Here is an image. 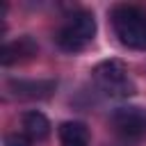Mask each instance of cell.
<instances>
[{
    "label": "cell",
    "mask_w": 146,
    "mask_h": 146,
    "mask_svg": "<svg viewBox=\"0 0 146 146\" xmlns=\"http://www.w3.org/2000/svg\"><path fill=\"white\" fill-rule=\"evenodd\" d=\"M112 27L116 39L132 50L146 48V11L135 5H116L112 9Z\"/></svg>",
    "instance_id": "6da1fadb"
},
{
    "label": "cell",
    "mask_w": 146,
    "mask_h": 146,
    "mask_svg": "<svg viewBox=\"0 0 146 146\" xmlns=\"http://www.w3.org/2000/svg\"><path fill=\"white\" fill-rule=\"evenodd\" d=\"M94 82L100 91L112 98H128L135 94V82L128 75V68L121 59H105L94 68Z\"/></svg>",
    "instance_id": "7a4b0ae2"
},
{
    "label": "cell",
    "mask_w": 146,
    "mask_h": 146,
    "mask_svg": "<svg viewBox=\"0 0 146 146\" xmlns=\"http://www.w3.org/2000/svg\"><path fill=\"white\" fill-rule=\"evenodd\" d=\"M96 34V18L91 11L78 9L68 16L66 25L57 32V46L66 52H78L82 50Z\"/></svg>",
    "instance_id": "3957f363"
},
{
    "label": "cell",
    "mask_w": 146,
    "mask_h": 146,
    "mask_svg": "<svg viewBox=\"0 0 146 146\" xmlns=\"http://www.w3.org/2000/svg\"><path fill=\"white\" fill-rule=\"evenodd\" d=\"M112 128L125 137V139H137L141 135H146V110L135 107V105H125V107H116L110 116Z\"/></svg>",
    "instance_id": "277c9868"
},
{
    "label": "cell",
    "mask_w": 146,
    "mask_h": 146,
    "mask_svg": "<svg viewBox=\"0 0 146 146\" xmlns=\"http://www.w3.org/2000/svg\"><path fill=\"white\" fill-rule=\"evenodd\" d=\"M57 82L55 80H9V89L14 91V96L25 98V100H43L50 98L55 91Z\"/></svg>",
    "instance_id": "5b68a950"
},
{
    "label": "cell",
    "mask_w": 146,
    "mask_h": 146,
    "mask_svg": "<svg viewBox=\"0 0 146 146\" xmlns=\"http://www.w3.org/2000/svg\"><path fill=\"white\" fill-rule=\"evenodd\" d=\"M36 55V43L32 36H18L16 41H9L2 46L0 50V62L2 66H11L16 62H23V59H30Z\"/></svg>",
    "instance_id": "8992f818"
},
{
    "label": "cell",
    "mask_w": 146,
    "mask_h": 146,
    "mask_svg": "<svg viewBox=\"0 0 146 146\" xmlns=\"http://www.w3.org/2000/svg\"><path fill=\"white\" fill-rule=\"evenodd\" d=\"M23 128H25L27 137H32V139H46L50 135V121L46 119V114H41L36 110L23 114Z\"/></svg>",
    "instance_id": "52a82bcc"
},
{
    "label": "cell",
    "mask_w": 146,
    "mask_h": 146,
    "mask_svg": "<svg viewBox=\"0 0 146 146\" xmlns=\"http://www.w3.org/2000/svg\"><path fill=\"white\" fill-rule=\"evenodd\" d=\"M59 139L62 141H84V144H89V130L80 121H64L59 125Z\"/></svg>",
    "instance_id": "ba28073f"
},
{
    "label": "cell",
    "mask_w": 146,
    "mask_h": 146,
    "mask_svg": "<svg viewBox=\"0 0 146 146\" xmlns=\"http://www.w3.org/2000/svg\"><path fill=\"white\" fill-rule=\"evenodd\" d=\"M5 146H32L30 139L25 135H18V132H11L5 137Z\"/></svg>",
    "instance_id": "9c48e42d"
},
{
    "label": "cell",
    "mask_w": 146,
    "mask_h": 146,
    "mask_svg": "<svg viewBox=\"0 0 146 146\" xmlns=\"http://www.w3.org/2000/svg\"><path fill=\"white\" fill-rule=\"evenodd\" d=\"M62 146H89L84 141H62Z\"/></svg>",
    "instance_id": "30bf717a"
}]
</instances>
